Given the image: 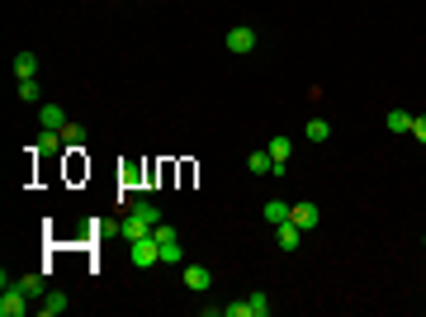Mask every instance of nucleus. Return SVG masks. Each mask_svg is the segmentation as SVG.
<instances>
[{
	"label": "nucleus",
	"instance_id": "nucleus-1",
	"mask_svg": "<svg viewBox=\"0 0 426 317\" xmlns=\"http://www.w3.org/2000/svg\"><path fill=\"white\" fill-rule=\"evenodd\" d=\"M157 223H161V209L147 199V194H137L133 204H128V213H123L119 223H109V232H119L123 241H137V237H152Z\"/></svg>",
	"mask_w": 426,
	"mask_h": 317
},
{
	"label": "nucleus",
	"instance_id": "nucleus-2",
	"mask_svg": "<svg viewBox=\"0 0 426 317\" xmlns=\"http://www.w3.org/2000/svg\"><path fill=\"white\" fill-rule=\"evenodd\" d=\"M152 237H157V246H161V265H180V261H185V246H180V237H176L171 223H157Z\"/></svg>",
	"mask_w": 426,
	"mask_h": 317
},
{
	"label": "nucleus",
	"instance_id": "nucleus-3",
	"mask_svg": "<svg viewBox=\"0 0 426 317\" xmlns=\"http://www.w3.org/2000/svg\"><path fill=\"white\" fill-rule=\"evenodd\" d=\"M24 313H33V298L19 284H5L0 289V317H24Z\"/></svg>",
	"mask_w": 426,
	"mask_h": 317
},
{
	"label": "nucleus",
	"instance_id": "nucleus-4",
	"mask_svg": "<svg viewBox=\"0 0 426 317\" xmlns=\"http://www.w3.org/2000/svg\"><path fill=\"white\" fill-rule=\"evenodd\" d=\"M128 256H133L137 270H152V265H161V246H157V237H137V241H128Z\"/></svg>",
	"mask_w": 426,
	"mask_h": 317
},
{
	"label": "nucleus",
	"instance_id": "nucleus-5",
	"mask_svg": "<svg viewBox=\"0 0 426 317\" xmlns=\"http://www.w3.org/2000/svg\"><path fill=\"white\" fill-rule=\"evenodd\" d=\"M223 43H228V53H232V57H246L251 48H256V28H251V24L228 28V38H223Z\"/></svg>",
	"mask_w": 426,
	"mask_h": 317
},
{
	"label": "nucleus",
	"instance_id": "nucleus-6",
	"mask_svg": "<svg viewBox=\"0 0 426 317\" xmlns=\"http://www.w3.org/2000/svg\"><path fill=\"white\" fill-rule=\"evenodd\" d=\"M67 308H71V298H67L62 289H48L38 303H33V313H38V317H62Z\"/></svg>",
	"mask_w": 426,
	"mask_h": 317
},
{
	"label": "nucleus",
	"instance_id": "nucleus-7",
	"mask_svg": "<svg viewBox=\"0 0 426 317\" xmlns=\"http://www.w3.org/2000/svg\"><path fill=\"white\" fill-rule=\"evenodd\" d=\"M33 152H43V157H67V137H62L57 128H43L38 142H33Z\"/></svg>",
	"mask_w": 426,
	"mask_h": 317
},
{
	"label": "nucleus",
	"instance_id": "nucleus-8",
	"mask_svg": "<svg viewBox=\"0 0 426 317\" xmlns=\"http://www.w3.org/2000/svg\"><path fill=\"white\" fill-rule=\"evenodd\" d=\"M180 280H185V289H189V293H204V289L213 284L209 265H185V270H180Z\"/></svg>",
	"mask_w": 426,
	"mask_h": 317
},
{
	"label": "nucleus",
	"instance_id": "nucleus-9",
	"mask_svg": "<svg viewBox=\"0 0 426 317\" xmlns=\"http://www.w3.org/2000/svg\"><path fill=\"white\" fill-rule=\"evenodd\" d=\"M289 223H298V228L308 232V228H318V223H322V209H318V204H293V209H289Z\"/></svg>",
	"mask_w": 426,
	"mask_h": 317
},
{
	"label": "nucleus",
	"instance_id": "nucleus-10",
	"mask_svg": "<svg viewBox=\"0 0 426 317\" xmlns=\"http://www.w3.org/2000/svg\"><path fill=\"white\" fill-rule=\"evenodd\" d=\"M38 123H43V128H67V123H71V119H67V109L62 105H38Z\"/></svg>",
	"mask_w": 426,
	"mask_h": 317
},
{
	"label": "nucleus",
	"instance_id": "nucleus-11",
	"mask_svg": "<svg viewBox=\"0 0 426 317\" xmlns=\"http://www.w3.org/2000/svg\"><path fill=\"white\" fill-rule=\"evenodd\" d=\"M275 241H280V251H298L303 228H298V223H280V228H275Z\"/></svg>",
	"mask_w": 426,
	"mask_h": 317
},
{
	"label": "nucleus",
	"instance_id": "nucleus-12",
	"mask_svg": "<svg viewBox=\"0 0 426 317\" xmlns=\"http://www.w3.org/2000/svg\"><path fill=\"white\" fill-rule=\"evenodd\" d=\"M80 175H90V161L80 147H67V180H80Z\"/></svg>",
	"mask_w": 426,
	"mask_h": 317
},
{
	"label": "nucleus",
	"instance_id": "nucleus-13",
	"mask_svg": "<svg viewBox=\"0 0 426 317\" xmlns=\"http://www.w3.org/2000/svg\"><path fill=\"white\" fill-rule=\"evenodd\" d=\"M289 209H293V204H284V199H270V204H266L261 213H266V223H270V228H280V223H289Z\"/></svg>",
	"mask_w": 426,
	"mask_h": 317
},
{
	"label": "nucleus",
	"instance_id": "nucleus-14",
	"mask_svg": "<svg viewBox=\"0 0 426 317\" xmlns=\"http://www.w3.org/2000/svg\"><path fill=\"white\" fill-rule=\"evenodd\" d=\"M246 171H251V175H270V171H275V157H270V152H251V157H246Z\"/></svg>",
	"mask_w": 426,
	"mask_h": 317
},
{
	"label": "nucleus",
	"instance_id": "nucleus-15",
	"mask_svg": "<svg viewBox=\"0 0 426 317\" xmlns=\"http://www.w3.org/2000/svg\"><path fill=\"white\" fill-rule=\"evenodd\" d=\"M15 76H19V80H33V76H38V57H33V53H19V57H15Z\"/></svg>",
	"mask_w": 426,
	"mask_h": 317
},
{
	"label": "nucleus",
	"instance_id": "nucleus-16",
	"mask_svg": "<svg viewBox=\"0 0 426 317\" xmlns=\"http://www.w3.org/2000/svg\"><path fill=\"white\" fill-rule=\"evenodd\" d=\"M19 100H24V105H38V100H43V85H38V76H33V80H19Z\"/></svg>",
	"mask_w": 426,
	"mask_h": 317
},
{
	"label": "nucleus",
	"instance_id": "nucleus-17",
	"mask_svg": "<svg viewBox=\"0 0 426 317\" xmlns=\"http://www.w3.org/2000/svg\"><path fill=\"white\" fill-rule=\"evenodd\" d=\"M19 289H24L28 298H33V303H38L43 293H48V289H43V275H24V280H19Z\"/></svg>",
	"mask_w": 426,
	"mask_h": 317
},
{
	"label": "nucleus",
	"instance_id": "nucleus-18",
	"mask_svg": "<svg viewBox=\"0 0 426 317\" xmlns=\"http://www.w3.org/2000/svg\"><path fill=\"white\" fill-rule=\"evenodd\" d=\"M389 132H412V114H402V109H389Z\"/></svg>",
	"mask_w": 426,
	"mask_h": 317
},
{
	"label": "nucleus",
	"instance_id": "nucleus-19",
	"mask_svg": "<svg viewBox=\"0 0 426 317\" xmlns=\"http://www.w3.org/2000/svg\"><path fill=\"white\" fill-rule=\"evenodd\" d=\"M332 137V123L327 119H308V142H327Z\"/></svg>",
	"mask_w": 426,
	"mask_h": 317
},
{
	"label": "nucleus",
	"instance_id": "nucleus-20",
	"mask_svg": "<svg viewBox=\"0 0 426 317\" xmlns=\"http://www.w3.org/2000/svg\"><path fill=\"white\" fill-rule=\"evenodd\" d=\"M266 152H270V157H275V161H289V152H293V142H289V137H275V142H270Z\"/></svg>",
	"mask_w": 426,
	"mask_h": 317
},
{
	"label": "nucleus",
	"instance_id": "nucleus-21",
	"mask_svg": "<svg viewBox=\"0 0 426 317\" xmlns=\"http://www.w3.org/2000/svg\"><path fill=\"white\" fill-rule=\"evenodd\" d=\"M246 303H251V317H266V313H270V293H261V289L251 293Z\"/></svg>",
	"mask_w": 426,
	"mask_h": 317
},
{
	"label": "nucleus",
	"instance_id": "nucleus-22",
	"mask_svg": "<svg viewBox=\"0 0 426 317\" xmlns=\"http://www.w3.org/2000/svg\"><path fill=\"white\" fill-rule=\"evenodd\" d=\"M62 137H67V147H80V142H85V128H80V123H67Z\"/></svg>",
	"mask_w": 426,
	"mask_h": 317
},
{
	"label": "nucleus",
	"instance_id": "nucleus-23",
	"mask_svg": "<svg viewBox=\"0 0 426 317\" xmlns=\"http://www.w3.org/2000/svg\"><path fill=\"white\" fill-rule=\"evenodd\" d=\"M223 317H251V303L241 298V303H223Z\"/></svg>",
	"mask_w": 426,
	"mask_h": 317
},
{
	"label": "nucleus",
	"instance_id": "nucleus-24",
	"mask_svg": "<svg viewBox=\"0 0 426 317\" xmlns=\"http://www.w3.org/2000/svg\"><path fill=\"white\" fill-rule=\"evenodd\" d=\"M412 137H422V142H426V114H422V119H412Z\"/></svg>",
	"mask_w": 426,
	"mask_h": 317
}]
</instances>
